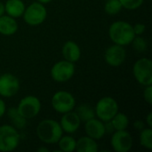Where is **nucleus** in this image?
<instances>
[{
  "label": "nucleus",
  "mask_w": 152,
  "mask_h": 152,
  "mask_svg": "<svg viewBox=\"0 0 152 152\" xmlns=\"http://www.w3.org/2000/svg\"><path fill=\"white\" fill-rule=\"evenodd\" d=\"M37 138L45 144H55L63 135V131L58 121L46 118L39 122L36 128Z\"/></svg>",
  "instance_id": "obj_1"
},
{
  "label": "nucleus",
  "mask_w": 152,
  "mask_h": 152,
  "mask_svg": "<svg viewBox=\"0 0 152 152\" xmlns=\"http://www.w3.org/2000/svg\"><path fill=\"white\" fill-rule=\"evenodd\" d=\"M109 36L114 44L126 46L131 45L135 34L131 23L125 20H117L110 26Z\"/></svg>",
  "instance_id": "obj_2"
},
{
  "label": "nucleus",
  "mask_w": 152,
  "mask_h": 152,
  "mask_svg": "<svg viewBox=\"0 0 152 152\" xmlns=\"http://www.w3.org/2000/svg\"><path fill=\"white\" fill-rule=\"evenodd\" d=\"M94 111L97 118L106 122L111 120V118L119 111V106L114 98L104 96L97 102Z\"/></svg>",
  "instance_id": "obj_3"
},
{
  "label": "nucleus",
  "mask_w": 152,
  "mask_h": 152,
  "mask_svg": "<svg viewBox=\"0 0 152 152\" xmlns=\"http://www.w3.org/2000/svg\"><path fill=\"white\" fill-rule=\"evenodd\" d=\"M20 134L12 125L0 126V151L10 152L14 151L20 144Z\"/></svg>",
  "instance_id": "obj_4"
},
{
  "label": "nucleus",
  "mask_w": 152,
  "mask_h": 152,
  "mask_svg": "<svg viewBox=\"0 0 152 152\" xmlns=\"http://www.w3.org/2000/svg\"><path fill=\"white\" fill-rule=\"evenodd\" d=\"M47 17V10L45 4L39 2H33L28 4L23 12L22 18L24 21L32 27L42 24Z\"/></svg>",
  "instance_id": "obj_5"
},
{
  "label": "nucleus",
  "mask_w": 152,
  "mask_h": 152,
  "mask_svg": "<svg viewBox=\"0 0 152 152\" xmlns=\"http://www.w3.org/2000/svg\"><path fill=\"white\" fill-rule=\"evenodd\" d=\"M133 73L135 80L142 86L152 85V61L151 59L143 57L136 61L133 66Z\"/></svg>",
  "instance_id": "obj_6"
},
{
  "label": "nucleus",
  "mask_w": 152,
  "mask_h": 152,
  "mask_svg": "<svg viewBox=\"0 0 152 152\" xmlns=\"http://www.w3.org/2000/svg\"><path fill=\"white\" fill-rule=\"evenodd\" d=\"M51 104L57 113L64 114L74 110L76 107V99L69 92L58 91L53 95Z\"/></svg>",
  "instance_id": "obj_7"
},
{
  "label": "nucleus",
  "mask_w": 152,
  "mask_h": 152,
  "mask_svg": "<svg viewBox=\"0 0 152 152\" xmlns=\"http://www.w3.org/2000/svg\"><path fill=\"white\" fill-rule=\"evenodd\" d=\"M19 113L27 120L37 117L41 110V102L34 95L23 97L16 107Z\"/></svg>",
  "instance_id": "obj_8"
},
{
  "label": "nucleus",
  "mask_w": 152,
  "mask_h": 152,
  "mask_svg": "<svg viewBox=\"0 0 152 152\" xmlns=\"http://www.w3.org/2000/svg\"><path fill=\"white\" fill-rule=\"evenodd\" d=\"M52 78L57 83H65L75 74V63L62 60L54 63L50 71Z\"/></svg>",
  "instance_id": "obj_9"
},
{
  "label": "nucleus",
  "mask_w": 152,
  "mask_h": 152,
  "mask_svg": "<svg viewBox=\"0 0 152 152\" xmlns=\"http://www.w3.org/2000/svg\"><path fill=\"white\" fill-rule=\"evenodd\" d=\"M20 81L12 73H4L0 76V96L4 98L13 97L20 90Z\"/></svg>",
  "instance_id": "obj_10"
},
{
  "label": "nucleus",
  "mask_w": 152,
  "mask_h": 152,
  "mask_svg": "<svg viewBox=\"0 0 152 152\" xmlns=\"http://www.w3.org/2000/svg\"><path fill=\"white\" fill-rule=\"evenodd\" d=\"M133 137L126 130L115 131L110 139V145L116 152H128L133 147Z\"/></svg>",
  "instance_id": "obj_11"
},
{
  "label": "nucleus",
  "mask_w": 152,
  "mask_h": 152,
  "mask_svg": "<svg viewBox=\"0 0 152 152\" xmlns=\"http://www.w3.org/2000/svg\"><path fill=\"white\" fill-rule=\"evenodd\" d=\"M126 58V51L124 46L114 44L107 48L104 54L105 61L108 65L111 67L121 66Z\"/></svg>",
  "instance_id": "obj_12"
},
{
  "label": "nucleus",
  "mask_w": 152,
  "mask_h": 152,
  "mask_svg": "<svg viewBox=\"0 0 152 152\" xmlns=\"http://www.w3.org/2000/svg\"><path fill=\"white\" fill-rule=\"evenodd\" d=\"M61 127L63 133H67L69 134H72L76 133L81 125V120L75 110L69 111L67 113L62 114V117L60 120Z\"/></svg>",
  "instance_id": "obj_13"
},
{
  "label": "nucleus",
  "mask_w": 152,
  "mask_h": 152,
  "mask_svg": "<svg viewBox=\"0 0 152 152\" xmlns=\"http://www.w3.org/2000/svg\"><path fill=\"white\" fill-rule=\"evenodd\" d=\"M85 132L87 136L99 141L105 135L104 122L97 118H94L85 122Z\"/></svg>",
  "instance_id": "obj_14"
},
{
  "label": "nucleus",
  "mask_w": 152,
  "mask_h": 152,
  "mask_svg": "<svg viewBox=\"0 0 152 152\" xmlns=\"http://www.w3.org/2000/svg\"><path fill=\"white\" fill-rule=\"evenodd\" d=\"M61 52L64 60L72 63H76L77 61H78L81 57V49L79 45L76 42L71 40L64 43Z\"/></svg>",
  "instance_id": "obj_15"
},
{
  "label": "nucleus",
  "mask_w": 152,
  "mask_h": 152,
  "mask_svg": "<svg viewBox=\"0 0 152 152\" xmlns=\"http://www.w3.org/2000/svg\"><path fill=\"white\" fill-rule=\"evenodd\" d=\"M19 26L16 19L9 15L0 16V34L4 36H12L18 31Z\"/></svg>",
  "instance_id": "obj_16"
},
{
  "label": "nucleus",
  "mask_w": 152,
  "mask_h": 152,
  "mask_svg": "<svg viewBox=\"0 0 152 152\" xmlns=\"http://www.w3.org/2000/svg\"><path fill=\"white\" fill-rule=\"evenodd\" d=\"M26 5L22 0H7L4 3L5 13L14 19L22 17Z\"/></svg>",
  "instance_id": "obj_17"
},
{
  "label": "nucleus",
  "mask_w": 152,
  "mask_h": 152,
  "mask_svg": "<svg viewBox=\"0 0 152 152\" xmlns=\"http://www.w3.org/2000/svg\"><path fill=\"white\" fill-rule=\"evenodd\" d=\"M99 151V146L97 141L86 135L80 137L77 140L76 151L77 152H97Z\"/></svg>",
  "instance_id": "obj_18"
},
{
  "label": "nucleus",
  "mask_w": 152,
  "mask_h": 152,
  "mask_svg": "<svg viewBox=\"0 0 152 152\" xmlns=\"http://www.w3.org/2000/svg\"><path fill=\"white\" fill-rule=\"evenodd\" d=\"M7 117L9 118V120L12 123V126L13 127H15L17 130L19 129H23L26 125H27V119L24 118L17 110V108H10L8 110H6Z\"/></svg>",
  "instance_id": "obj_19"
},
{
  "label": "nucleus",
  "mask_w": 152,
  "mask_h": 152,
  "mask_svg": "<svg viewBox=\"0 0 152 152\" xmlns=\"http://www.w3.org/2000/svg\"><path fill=\"white\" fill-rule=\"evenodd\" d=\"M76 113L77 114V116L79 117L81 122H86L95 117V111H94V108H93L92 106L83 103L80 104L77 109H76Z\"/></svg>",
  "instance_id": "obj_20"
},
{
  "label": "nucleus",
  "mask_w": 152,
  "mask_h": 152,
  "mask_svg": "<svg viewBox=\"0 0 152 152\" xmlns=\"http://www.w3.org/2000/svg\"><path fill=\"white\" fill-rule=\"evenodd\" d=\"M61 151L73 152L76 151L77 140L71 135H62L57 142Z\"/></svg>",
  "instance_id": "obj_21"
},
{
  "label": "nucleus",
  "mask_w": 152,
  "mask_h": 152,
  "mask_svg": "<svg viewBox=\"0 0 152 152\" xmlns=\"http://www.w3.org/2000/svg\"><path fill=\"white\" fill-rule=\"evenodd\" d=\"M112 123L115 131H119V130H126L128 126H129V118L128 117L121 112H118L110 120Z\"/></svg>",
  "instance_id": "obj_22"
},
{
  "label": "nucleus",
  "mask_w": 152,
  "mask_h": 152,
  "mask_svg": "<svg viewBox=\"0 0 152 152\" xmlns=\"http://www.w3.org/2000/svg\"><path fill=\"white\" fill-rule=\"evenodd\" d=\"M139 141L140 144L147 149L151 150L152 149V129L151 127H145L142 131H140L139 135Z\"/></svg>",
  "instance_id": "obj_23"
},
{
  "label": "nucleus",
  "mask_w": 152,
  "mask_h": 152,
  "mask_svg": "<svg viewBox=\"0 0 152 152\" xmlns=\"http://www.w3.org/2000/svg\"><path fill=\"white\" fill-rule=\"evenodd\" d=\"M123 9L119 0H107L104 5V11L109 15H116Z\"/></svg>",
  "instance_id": "obj_24"
},
{
  "label": "nucleus",
  "mask_w": 152,
  "mask_h": 152,
  "mask_svg": "<svg viewBox=\"0 0 152 152\" xmlns=\"http://www.w3.org/2000/svg\"><path fill=\"white\" fill-rule=\"evenodd\" d=\"M131 44L133 45V48L137 53H142L147 51L148 43H147L146 39L144 37H142V36H135Z\"/></svg>",
  "instance_id": "obj_25"
},
{
  "label": "nucleus",
  "mask_w": 152,
  "mask_h": 152,
  "mask_svg": "<svg viewBox=\"0 0 152 152\" xmlns=\"http://www.w3.org/2000/svg\"><path fill=\"white\" fill-rule=\"evenodd\" d=\"M122 7L126 10H136L142 6L144 0H119Z\"/></svg>",
  "instance_id": "obj_26"
},
{
  "label": "nucleus",
  "mask_w": 152,
  "mask_h": 152,
  "mask_svg": "<svg viewBox=\"0 0 152 152\" xmlns=\"http://www.w3.org/2000/svg\"><path fill=\"white\" fill-rule=\"evenodd\" d=\"M145 89L143 91V98L145 102L151 105L152 103V85L144 86Z\"/></svg>",
  "instance_id": "obj_27"
},
{
  "label": "nucleus",
  "mask_w": 152,
  "mask_h": 152,
  "mask_svg": "<svg viewBox=\"0 0 152 152\" xmlns=\"http://www.w3.org/2000/svg\"><path fill=\"white\" fill-rule=\"evenodd\" d=\"M133 28H134L135 36H142L144 33L146 27L142 23H136L135 25H133Z\"/></svg>",
  "instance_id": "obj_28"
},
{
  "label": "nucleus",
  "mask_w": 152,
  "mask_h": 152,
  "mask_svg": "<svg viewBox=\"0 0 152 152\" xmlns=\"http://www.w3.org/2000/svg\"><path fill=\"white\" fill-rule=\"evenodd\" d=\"M104 129H105V134H112L115 132V128L112 123L110 122V120L104 122Z\"/></svg>",
  "instance_id": "obj_29"
},
{
  "label": "nucleus",
  "mask_w": 152,
  "mask_h": 152,
  "mask_svg": "<svg viewBox=\"0 0 152 152\" xmlns=\"http://www.w3.org/2000/svg\"><path fill=\"white\" fill-rule=\"evenodd\" d=\"M134 127L137 131L140 132V131H142L143 128L146 127V124H145V122L142 121V120H136V121L134 122Z\"/></svg>",
  "instance_id": "obj_30"
},
{
  "label": "nucleus",
  "mask_w": 152,
  "mask_h": 152,
  "mask_svg": "<svg viewBox=\"0 0 152 152\" xmlns=\"http://www.w3.org/2000/svg\"><path fill=\"white\" fill-rule=\"evenodd\" d=\"M6 105H5V102H4L3 99L0 98V118L5 114L6 112Z\"/></svg>",
  "instance_id": "obj_31"
},
{
  "label": "nucleus",
  "mask_w": 152,
  "mask_h": 152,
  "mask_svg": "<svg viewBox=\"0 0 152 152\" xmlns=\"http://www.w3.org/2000/svg\"><path fill=\"white\" fill-rule=\"evenodd\" d=\"M145 124L148 126V127H152V113L150 112L145 119Z\"/></svg>",
  "instance_id": "obj_32"
},
{
  "label": "nucleus",
  "mask_w": 152,
  "mask_h": 152,
  "mask_svg": "<svg viewBox=\"0 0 152 152\" xmlns=\"http://www.w3.org/2000/svg\"><path fill=\"white\" fill-rule=\"evenodd\" d=\"M5 13V9H4V4L0 1V16L4 15Z\"/></svg>",
  "instance_id": "obj_33"
},
{
  "label": "nucleus",
  "mask_w": 152,
  "mask_h": 152,
  "mask_svg": "<svg viewBox=\"0 0 152 152\" xmlns=\"http://www.w3.org/2000/svg\"><path fill=\"white\" fill-rule=\"evenodd\" d=\"M37 151L39 152H48L49 151V150L47 149V148H45V147H42V148H38L37 149Z\"/></svg>",
  "instance_id": "obj_34"
},
{
  "label": "nucleus",
  "mask_w": 152,
  "mask_h": 152,
  "mask_svg": "<svg viewBox=\"0 0 152 152\" xmlns=\"http://www.w3.org/2000/svg\"><path fill=\"white\" fill-rule=\"evenodd\" d=\"M53 0H37V2L43 4H49L50 2H52Z\"/></svg>",
  "instance_id": "obj_35"
}]
</instances>
